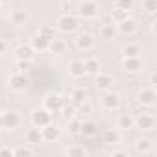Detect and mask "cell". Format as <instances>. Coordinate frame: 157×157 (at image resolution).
I'll return each instance as SVG.
<instances>
[{"label": "cell", "mask_w": 157, "mask_h": 157, "mask_svg": "<svg viewBox=\"0 0 157 157\" xmlns=\"http://www.w3.org/2000/svg\"><path fill=\"white\" fill-rule=\"evenodd\" d=\"M78 13L83 19H96L100 15V6L94 0H87V2H82V6L78 8Z\"/></svg>", "instance_id": "obj_3"}, {"label": "cell", "mask_w": 157, "mask_h": 157, "mask_svg": "<svg viewBox=\"0 0 157 157\" xmlns=\"http://www.w3.org/2000/svg\"><path fill=\"white\" fill-rule=\"evenodd\" d=\"M102 105H104V109H107V111L118 109V105H120L118 94H115V93H105V94L102 96Z\"/></svg>", "instance_id": "obj_11"}, {"label": "cell", "mask_w": 157, "mask_h": 157, "mask_svg": "<svg viewBox=\"0 0 157 157\" xmlns=\"http://www.w3.org/2000/svg\"><path fill=\"white\" fill-rule=\"evenodd\" d=\"M15 57H17V61H33L35 50L32 44H21L15 50Z\"/></svg>", "instance_id": "obj_7"}, {"label": "cell", "mask_w": 157, "mask_h": 157, "mask_svg": "<svg viewBox=\"0 0 157 157\" xmlns=\"http://www.w3.org/2000/svg\"><path fill=\"white\" fill-rule=\"evenodd\" d=\"M80 2H87V0H80Z\"/></svg>", "instance_id": "obj_45"}, {"label": "cell", "mask_w": 157, "mask_h": 157, "mask_svg": "<svg viewBox=\"0 0 157 157\" xmlns=\"http://www.w3.org/2000/svg\"><path fill=\"white\" fill-rule=\"evenodd\" d=\"M2 113H4V111H2V107H0V117H2Z\"/></svg>", "instance_id": "obj_42"}, {"label": "cell", "mask_w": 157, "mask_h": 157, "mask_svg": "<svg viewBox=\"0 0 157 157\" xmlns=\"http://www.w3.org/2000/svg\"><path fill=\"white\" fill-rule=\"evenodd\" d=\"M63 2H70V0H63Z\"/></svg>", "instance_id": "obj_44"}, {"label": "cell", "mask_w": 157, "mask_h": 157, "mask_svg": "<svg viewBox=\"0 0 157 157\" xmlns=\"http://www.w3.org/2000/svg\"><path fill=\"white\" fill-rule=\"evenodd\" d=\"M140 52H142L140 44H137V43H128V44L122 46V56L124 57H139Z\"/></svg>", "instance_id": "obj_21"}, {"label": "cell", "mask_w": 157, "mask_h": 157, "mask_svg": "<svg viewBox=\"0 0 157 157\" xmlns=\"http://www.w3.org/2000/svg\"><path fill=\"white\" fill-rule=\"evenodd\" d=\"M124 68L128 72H140L142 70V61L140 57H124Z\"/></svg>", "instance_id": "obj_16"}, {"label": "cell", "mask_w": 157, "mask_h": 157, "mask_svg": "<svg viewBox=\"0 0 157 157\" xmlns=\"http://www.w3.org/2000/svg\"><path fill=\"white\" fill-rule=\"evenodd\" d=\"M117 26L113 24V22H105V24H102V28H100V37L102 39H107V41H111V39H115L117 37Z\"/></svg>", "instance_id": "obj_19"}, {"label": "cell", "mask_w": 157, "mask_h": 157, "mask_svg": "<svg viewBox=\"0 0 157 157\" xmlns=\"http://www.w3.org/2000/svg\"><path fill=\"white\" fill-rule=\"evenodd\" d=\"M96 131H98V128H96L94 122H82V126H80V133L85 135V137H91V135H94Z\"/></svg>", "instance_id": "obj_27"}, {"label": "cell", "mask_w": 157, "mask_h": 157, "mask_svg": "<svg viewBox=\"0 0 157 157\" xmlns=\"http://www.w3.org/2000/svg\"><path fill=\"white\" fill-rule=\"evenodd\" d=\"M13 155V150H10V148H0V155Z\"/></svg>", "instance_id": "obj_39"}, {"label": "cell", "mask_w": 157, "mask_h": 157, "mask_svg": "<svg viewBox=\"0 0 157 157\" xmlns=\"http://www.w3.org/2000/svg\"><path fill=\"white\" fill-rule=\"evenodd\" d=\"M32 61H17V72H26L30 68Z\"/></svg>", "instance_id": "obj_38"}, {"label": "cell", "mask_w": 157, "mask_h": 157, "mask_svg": "<svg viewBox=\"0 0 157 157\" xmlns=\"http://www.w3.org/2000/svg\"><path fill=\"white\" fill-rule=\"evenodd\" d=\"M80 126H82V122L74 117V118H68V128H67V129H68L70 133H80Z\"/></svg>", "instance_id": "obj_32"}, {"label": "cell", "mask_w": 157, "mask_h": 157, "mask_svg": "<svg viewBox=\"0 0 157 157\" xmlns=\"http://www.w3.org/2000/svg\"><path fill=\"white\" fill-rule=\"evenodd\" d=\"M41 135H43V140H46V142H56L59 137H61V131H59V128L56 126V124H46L44 128H41Z\"/></svg>", "instance_id": "obj_6"}, {"label": "cell", "mask_w": 157, "mask_h": 157, "mask_svg": "<svg viewBox=\"0 0 157 157\" xmlns=\"http://www.w3.org/2000/svg\"><path fill=\"white\" fill-rule=\"evenodd\" d=\"M133 6H135L133 0H117V8H120V10H124V11L133 10Z\"/></svg>", "instance_id": "obj_34"}, {"label": "cell", "mask_w": 157, "mask_h": 157, "mask_svg": "<svg viewBox=\"0 0 157 157\" xmlns=\"http://www.w3.org/2000/svg\"><path fill=\"white\" fill-rule=\"evenodd\" d=\"M135 146H137V151L142 153V155H148V153L153 151V142L150 139H139L135 142Z\"/></svg>", "instance_id": "obj_22"}, {"label": "cell", "mask_w": 157, "mask_h": 157, "mask_svg": "<svg viewBox=\"0 0 157 157\" xmlns=\"http://www.w3.org/2000/svg\"><path fill=\"white\" fill-rule=\"evenodd\" d=\"M118 139H120L118 131H105L104 133V142H107V144H115V142H118Z\"/></svg>", "instance_id": "obj_30"}, {"label": "cell", "mask_w": 157, "mask_h": 157, "mask_svg": "<svg viewBox=\"0 0 157 157\" xmlns=\"http://www.w3.org/2000/svg\"><path fill=\"white\" fill-rule=\"evenodd\" d=\"M94 76H96L94 85H96L98 91H107V89H111V85L115 83V80H113L111 74H102V72H98V74H94Z\"/></svg>", "instance_id": "obj_10"}, {"label": "cell", "mask_w": 157, "mask_h": 157, "mask_svg": "<svg viewBox=\"0 0 157 157\" xmlns=\"http://www.w3.org/2000/svg\"><path fill=\"white\" fill-rule=\"evenodd\" d=\"M33 153H35V150L32 146H17L13 150V155H33Z\"/></svg>", "instance_id": "obj_31"}, {"label": "cell", "mask_w": 157, "mask_h": 157, "mask_svg": "<svg viewBox=\"0 0 157 157\" xmlns=\"http://www.w3.org/2000/svg\"><path fill=\"white\" fill-rule=\"evenodd\" d=\"M26 140H28V144H32V146H35V144H39L41 140H43V135H41V128H32V129H28V133H26Z\"/></svg>", "instance_id": "obj_24"}, {"label": "cell", "mask_w": 157, "mask_h": 157, "mask_svg": "<svg viewBox=\"0 0 157 157\" xmlns=\"http://www.w3.org/2000/svg\"><path fill=\"white\" fill-rule=\"evenodd\" d=\"M115 26H117V32H120V33H124V35H131V33L137 30V24H135V21H131L129 17H128L126 21H122V22L115 24Z\"/></svg>", "instance_id": "obj_15"}, {"label": "cell", "mask_w": 157, "mask_h": 157, "mask_svg": "<svg viewBox=\"0 0 157 157\" xmlns=\"http://www.w3.org/2000/svg\"><path fill=\"white\" fill-rule=\"evenodd\" d=\"M142 8L151 15V13H155L157 11V0H144L142 2Z\"/></svg>", "instance_id": "obj_33"}, {"label": "cell", "mask_w": 157, "mask_h": 157, "mask_svg": "<svg viewBox=\"0 0 157 157\" xmlns=\"http://www.w3.org/2000/svg\"><path fill=\"white\" fill-rule=\"evenodd\" d=\"M48 50L52 52V54H56V56H59V54H63L65 50H67V43L63 41V39H52L50 41V44H48Z\"/></svg>", "instance_id": "obj_23"}, {"label": "cell", "mask_w": 157, "mask_h": 157, "mask_svg": "<svg viewBox=\"0 0 157 157\" xmlns=\"http://www.w3.org/2000/svg\"><path fill=\"white\" fill-rule=\"evenodd\" d=\"M142 105H153V102H155V89H153V85H150V87H144L140 93H139V98H137Z\"/></svg>", "instance_id": "obj_12"}, {"label": "cell", "mask_w": 157, "mask_h": 157, "mask_svg": "<svg viewBox=\"0 0 157 157\" xmlns=\"http://www.w3.org/2000/svg\"><path fill=\"white\" fill-rule=\"evenodd\" d=\"M70 98H72V104L78 105V104H82V102L87 98V93H85L83 89H74V91L70 93Z\"/></svg>", "instance_id": "obj_28"}, {"label": "cell", "mask_w": 157, "mask_h": 157, "mask_svg": "<svg viewBox=\"0 0 157 157\" xmlns=\"http://www.w3.org/2000/svg\"><path fill=\"white\" fill-rule=\"evenodd\" d=\"M0 128H2V120H0Z\"/></svg>", "instance_id": "obj_46"}, {"label": "cell", "mask_w": 157, "mask_h": 157, "mask_svg": "<svg viewBox=\"0 0 157 157\" xmlns=\"http://www.w3.org/2000/svg\"><path fill=\"white\" fill-rule=\"evenodd\" d=\"M76 44H78V48H80V50L89 52V50L94 46V39H93V35H89V33H82L80 37L76 39Z\"/></svg>", "instance_id": "obj_14"}, {"label": "cell", "mask_w": 157, "mask_h": 157, "mask_svg": "<svg viewBox=\"0 0 157 157\" xmlns=\"http://www.w3.org/2000/svg\"><path fill=\"white\" fill-rule=\"evenodd\" d=\"M133 126H135V118H133L131 115H128V113H124V115H120V117L117 118V128L122 129V131H128V129H131Z\"/></svg>", "instance_id": "obj_17"}, {"label": "cell", "mask_w": 157, "mask_h": 157, "mask_svg": "<svg viewBox=\"0 0 157 157\" xmlns=\"http://www.w3.org/2000/svg\"><path fill=\"white\" fill-rule=\"evenodd\" d=\"M68 74L72 78H83L85 76V67H83V59H74L68 63Z\"/></svg>", "instance_id": "obj_13"}, {"label": "cell", "mask_w": 157, "mask_h": 157, "mask_svg": "<svg viewBox=\"0 0 157 157\" xmlns=\"http://www.w3.org/2000/svg\"><path fill=\"white\" fill-rule=\"evenodd\" d=\"M113 155H126V151H122V150H117V151H113Z\"/></svg>", "instance_id": "obj_41"}, {"label": "cell", "mask_w": 157, "mask_h": 157, "mask_svg": "<svg viewBox=\"0 0 157 157\" xmlns=\"http://www.w3.org/2000/svg\"><path fill=\"white\" fill-rule=\"evenodd\" d=\"M135 124H137L139 129H142V131H150V129L155 128V117L150 115V113H140V117L135 120Z\"/></svg>", "instance_id": "obj_8"}, {"label": "cell", "mask_w": 157, "mask_h": 157, "mask_svg": "<svg viewBox=\"0 0 157 157\" xmlns=\"http://www.w3.org/2000/svg\"><path fill=\"white\" fill-rule=\"evenodd\" d=\"M39 33L43 35V37H46L48 41H52V39H56L57 35H56V30L52 28V26H43L41 30H39Z\"/></svg>", "instance_id": "obj_29"}, {"label": "cell", "mask_w": 157, "mask_h": 157, "mask_svg": "<svg viewBox=\"0 0 157 157\" xmlns=\"http://www.w3.org/2000/svg\"><path fill=\"white\" fill-rule=\"evenodd\" d=\"M28 13L24 11V10H15L11 15H10V21H11V24H15V26H24L26 22H28Z\"/></svg>", "instance_id": "obj_18"}, {"label": "cell", "mask_w": 157, "mask_h": 157, "mask_svg": "<svg viewBox=\"0 0 157 157\" xmlns=\"http://www.w3.org/2000/svg\"><path fill=\"white\" fill-rule=\"evenodd\" d=\"M61 107H63V96H59V94H48L44 98V109H48L50 113L61 111Z\"/></svg>", "instance_id": "obj_9"}, {"label": "cell", "mask_w": 157, "mask_h": 157, "mask_svg": "<svg viewBox=\"0 0 157 157\" xmlns=\"http://www.w3.org/2000/svg\"><path fill=\"white\" fill-rule=\"evenodd\" d=\"M67 153L68 155H85L87 151L83 150V146H70V148H67Z\"/></svg>", "instance_id": "obj_36"}, {"label": "cell", "mask_w": 157, "mask_h": 157, "mask_svg": "<svg viewBox=\"0 0 157 157\" xmlns=\"http://www.w3.org/2000/svg\"><path fill=\"white\" fill-rule=\"evenodd\" d=\"M76 109H78V113H83V115H87V113H91V104L83 100L82 104H78V105H76Z\"/></svg>", "instance_id": "obj_37"}, {"label": "cell", "mask_w": 157, "mask_h": 157, "mask_svg": "<svg viewBox=\"0 0 157 157\" xmlns=\"http://www.w3.org/2000/svg\"><path fill=\"white\" fill-rule=\"evenodd\" d=\"M8 85H10L11 91L21 93V91H26V89H28L30 80H28V76H26L24 72H13V74L8 78Z\"/></svg>", "instance_id": "obj_1"}, {"label": "cell", "mask_w": 157, "mask_h": 157, "mask_svg": "<svg viewBox=\"0 0 157 157\" xmlns=\"http://www.w3.org/2000/svg\"><path fill=\"white\" fill-rule=\"evenodd\" d=\"M6 48H8V44H6V41H2V39H0V56H2V54L6 52Z\"/></svg>", "instance_id": "obj_40"}, {"label": "cell", "mask_w": 157, "mask_h": 157, "mask_svg": "<svg viewBox=\"0 0 157 157\" xmlns=\"http://www.w3.org/2000/svg\"><path fill=\"white\" fill-rule=\"evenodd\" d=\"M57 28L63 32V33H70L78 28V21L74 15H61L57 19Z\"/></svg>", "instance_id": "obj_4"}, {"label": "cell", "mask_w": 157, "mask_h": 157, "mask_svg": "<svg viewBox=\"0 0 157 157\" xmlns=\"http://www.w3.org/2000/svg\"><path fill=\"white\" fill-rule=\"evenodd\" d=\"M0 2H2V4H4V2H8V0H0Z\"/></svg>", "instance_id": "obj_43"}, {"label": "cell", "mask_w": 157, "mask_h": 157, "mask_svg": "<svg viewBox=\"0 0 157 157\" xmlns=\"http://www.w3.org/2000/svg\"><path fill=\"white\" fill-rule=\"evenodd\" d=\"M83 67H85V74H98L100 72V63L96 57H87L83 61Z\"/></svg>", "instance_id": "obj_25"}, {"label": "cell", "mask_w": 157, "mask_h": 157, "mask_svg": "<svg viewBox=\"0 0 157 157\" xmlns=\"http://www.w3.org/2000/svg\"><path fill=\"white\" fill-rule=\"evenodd\" d=\"M109 17H111V22L113 24H118V22H122V21L128 19V11H124V10H120V8L115 6V10H111Z\"/></svg>", "instance_id": "obj_26"}, {"label": "cell", "mask_w": 157, "mask_h": 157, "mask_svg": "<svg viewBox=\"0 0 157 157\" xmlns=\"http://www.w3.org/2000/svg\"><path fill=\"white\" fill-rule=\"evenodd\" d=\"M63 115L67 117V118H74V113H76V105L72 104V105H67V104H63Z\"/></svg>", "instance_id": "obj_35"}, {"label": "cell", "mask_w": 157, "mask_h": 157, "mask_svg": "<svg viewBox=\"0 0 157 157\" xmlns=\"http://www.w3.org/2000/svg\"><path fill=\"white\" fill-rule=\"evenodd\" d=\"M30 120H32V124H33L35 128H44L46 124L52 122V113H50L48 109L41 107V109H35V111L32 113Z\"/></svg>", "instance_id": "obj_2"}, {"label": "cell", "mask_w": 157, "mask_h": 157, "mask_svg": "<svg viewBox=\"0 0 157 157\" xmlns=\"http://www.w3.org/2000/svg\"><path fill=\"white\" fill-rule=\"evenodd\" d=\"M30 44L33 46V50H35V52H46V50H48L50 41H48L46 37H43L41 33H37V35L32 39V43H30Z\"/></svg>", "instance_id": "obj_20"}, {"label": "cell", "mask_w": 157, "mask_h": 157, "mask_svg": "<svg viewBox=\"0 0 157 157\" xmlns=\"http://www.w3.org/2000/svg\"><path fill=\"white\" fill-rule=\"evenodd\" d=\"M0 120H2V128H8V129H15L21 126V117L15 111H4Z\"/></svg>", "instance_id": "obj_5"}]
</instances>
